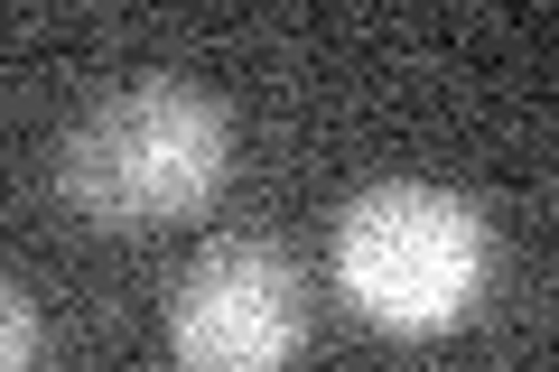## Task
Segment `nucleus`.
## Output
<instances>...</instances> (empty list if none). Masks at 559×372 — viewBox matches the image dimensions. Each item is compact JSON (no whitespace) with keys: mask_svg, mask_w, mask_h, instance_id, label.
<instances>
[{"mask_svg":"<svg viewBox=\"0 0 559 372\" xmlns=\"http://www.w3.org/2000/svg\"><path fill=\"white\" fill-rule=\"evenodd\" d=\"M495 224L466 187L439 177H373L336 215V289L382 335H439L485 298Z\"/></svg>","mask_w":559,"mask_h":372,"instance_id":"f03ea898","label":"nucleus"},{"mask_svg":"<svg viewBox=\"0 0 559 372\" xmlns=\"http://www.w3.org/2000/svg\"><path fill=\"white\" fill-rule=\"evenodd\" d=\"M224 168H234L224 103L168 65L103 84L57 140V196L94 233H159V224L197 215L215 205Z\"/></svg>","mask_w":559,"mask_h":372,"instance_id":"f257e3e1","label":"nucleus"},{"mask_svg":"<svg viewBox=\"0 0 559 372\" xmlns=\"http://www.w3.org/2000/svg\"><path fill=\"white\" fill-rule=\"evenodd\" d=\"M308 353V279L289 242L215 233L168 289V363L178 372H289Z\"/></svg>","mask_w":559,"mask_h":372,"instance_id":"7ed1b4c3","label":"nucleus"},{"mask_svg":"<svg viewBox=\"0 0 559 372\" xmlns=\"http://www.w3.org/2000/svg\"><path fill=\"white\" fill-rule=\"evenodd\" d=\"M47 363V326H38V298L10 279L0 289V372H38Z\"/></svg>","mask_w":559,"mask_h":372,"instance_id":"20e7f679","label":"nucleus"}]
</instances>
